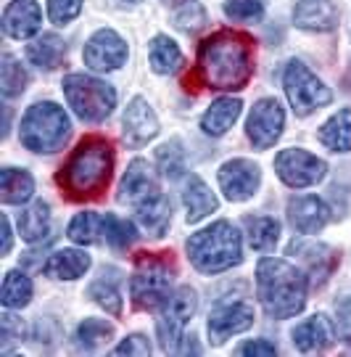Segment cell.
Segmentation results:
<instances>
[{
  "label": "cell",
  "instance_id": "6da1fadb",
  "mask_svg": "<svg viewBox=\"0 0 351 357\" xmlns=\"http://www.w3.org/2000/svg\"><path fill=\"white\" fill-rule=\"evenodd\" d=\"M198 75L214 90H243L254 75V40L233 29L214 32L198 48Z\"/></svg>",
  "mask_w": 351,
  "mask_h": 357
},
{
  "label": "cell",
  "instance_id": "7a4b0ae2",
  "mask_svg": "<svg viewBox=\"0 0 351 357\" xmlns=\"http://www.w3.org/2000/svg\"><path fill=\"white\" fill-rule=\"evenodd\" d=\"M114 169V149L111 143L100 135H90L79 141L66 165L58 172V185H61L69 199L85 202L95 199L100 191H106Z\"/></svg>",
  "mask_w": 351,
  "mask_h": 357
},
{
  "label": "cell",
  "instance_id": "3957f363",
  "mask_svg": "<svg viewBox=\"0 0 351 357\" xmlns=\"http://www.w3.org/2000/svg\"><path fill=\"white\" fill-rule=\"evenodd\" d=\"M309 278L288 259L264 257L256 265V296L270 318H293L306 305Z\"/></svg>",
  "mask_w": 351,
  "mask_h": 357
},
{
  "label": "cell",
  "instance_id": "277c9868",
  "mask_svg": "<svg viewBox=\"0 0 351 357\" xmlns=\"http://www.w3.org/2000/svg\"><path fill=\"white\" fill-rule=\"evenodd\" d=\"M185 249H188L190 265L203 275H214V273L235 268L243 259L240 233L227 220H219L209 228L193 233L185 243Z\"/></svg>",
  "mask_w": 351,
  "mask_h": 357
},
{
  "label": "cell",
  "instance_id": "5b68a950",
  "mask_svg": "<svg viewBox=\"0 0 351 357\" xmlns=\"http://www.w3.org/2000/svg\"><path fill=\"white\" fill-rule=\"evenodd\" d=\"M72 132V122L58 103L42 101L26 109L22 116L19 138L29 151L35 153H53L63 149V143Z\"/></svg>",
  "mask_w": 351,
  "mask_h": 357
},
{
  "label": "cell",
  "instance_id": "8992f818",
  "mask_svg": "<svg viewBox=\"0 0 351 357\" xmlns=\"http://www.w3.org/2000/svg\"><path fill=\"white\" fill-rule=\"evenodd\" d=\"M63 96L82 122H103L116 106V90L88 75L63 77Z\"/></svg>",
  "mask_w": 351,
  "mask_h": 357
},
{
  "label": "cell",
  "instance_id": "52a82bcc",
  "mask_svg": "<svg viewBox=\"0 0 351 357\" xmlns=\"http://www.w3.org/2000/svg\"><path fill=\"white\" fill-rule=\"evenodd\" d=\"M172 283V257H138V268L130 278L132 305L138 310H159L169 296Z\"/></svg>",
  "mask_w": 351,
  "mask_h": 357
},
{
  "label": "cell",
  "instance_id": "ba28073f",
  "mask_svg": "<svg viewBox=\"0 0 351 357\" xmlns=\"http://www.w3.org/2000/svg\"><path fill=\"white\" fill-rule=\"evenodd\" d=\"M283 88H286V96H288L293 112L299 116L312 114V112H317V109H322V106L333 101L330 88L322 85V79L301 61H290L286 66Z\"/></svg>",
  "mask_w": 351,
  "mask_h": 357
},
{
  "label": "cell",
  "instance_id": "9c48e42d",
  "mask_svg": "<svg viewBox=\"0 0 351 357\" xmlns=\"http://www.w3.org/2000/svg\"><path fill=\"white\" fill-rule=\"evenodd\" d=\"M198 307V296L193 289L182 286L166 296L159 310V320H156V331H159V342H162L164 352H177V344L185 339V326L190 323V318L196 315Z\"/></svg>",
  "mask_w": 351,
  "mask_h": 357
},
{
  "label": "cell",
  "instance_id": "30bf717a",
  "mask_svg": "<svg viewBox=\"0 0 351 357\" xmlns=\"http://www.w3.org/2000/svg\"><path fill=\"white\" fill-rule=\"evenodd\" d=\"M275 172L290 188H306L325 178L327 165L304 149H286L275 156Z\"/></svg>",
  "mask_w": 351,
  "mask_h": 357
},
{
  "label": "cell",
  "instance_id": "8fae6325",
  "mask_svg": "<svg viewBox=\"0 0 351 357\" xmlns=\"http://www.w3.org/2000/svg\"><path fill=\"white\" fill-rule=\"evenodd\" d=\"M283 128H286V112H283L280 101L277 98H262V101H256V106L251 109L249 128H246L254 149H259V151L272 149L280 141Z\"/></svg>",
  "mask_w": 351,
  "mask_h": 357
},
{
  "label": "cell",
  "instance_id": "7c38bea8",
  "mask_svg": "<svg viewBox=\"0 0 351 357\" xmlns=\"http://www.w3.org/2000/svg\"><path fill=\"white\" fill-rule=\"evenodd\" d=\"M82 59L93 72H114L127 61V43L114 29H98L88 40Z\"/></svg>",
  "mask_w": 351,
  "mask_h": 357
},
{
  "label": "cell",
  "instance_id": "4fadbf2b",
  "mask_svg": "<svg viewBox=\"0 0 351 357\" xmlns=\"http://www.w3.org/2000/svg\"><path fill=\"white\" fill-rule=\"evenodd\" d=\"M262 169L249 159H233L219 167V188L230 202H246L259 191Z\"/></svg>",
  "mask_w": 351,
  "mask_h": 357
},
{
  "label": "cell",
  "instance_id": "5bb4252c",
  "mask_svg": "<svg viewBox=\"0 0 351 357\" xmlns=\"http://www.w3.org/2000/svg\"><path fill=\"white\" fill-rule=\"evenodd\" d=\"M254 326V307L246 302H227L209 312V339L214 344H225L233 333L249 331Z\"/></svg>",
  "mask_w": 351,
  "mask_h": 357
},
{
  "label": "cell",
  "instance_id": "9a60e30c",
  "mask_svg": "<svg viewBox=\"0 0 351 357\" xmlns=\"http://www.w3.org/2000/svg\"><path fill=\"white\" fill-rule=\"evenodd\" d=\"M122 135L130 149H143L159 135V119L146 98H132L122 116Z\"/></svg>",
  "mask_w": 351,
  "mask_h": 357
},
{
  "label": "cell",
  "instance_id": "2e32d148",
  "mask_svg": "<svg viewBox=\"0 0 351 357\" xmlns=\"http://www.w3.org/2000/svg\"><path fill=\"white\" fill-rule=\"evenodd\" d=\"M42 26V11L38 0H11L3 11V29L13 40H26L38 35Z\"/></svg>",
  "mask_w": 351,
  "mask_h": 357
},
{
  "label": "cell",
  "instance_id": "e0dca14e",
  "mask_svg": "<svg viewBox=\"0 0 351 357\" xmlns=\"http://www.w3.org/2000/svg\"><path fill=\"white\" fill-rule=\"evenodd\" d=\"M288 220L299 233L312 236V233H317V230H322L327 225L330 209L317 196H296V199L288 202Z\"/></svg>",
  "mask_w": 351,
  "mask_h": 357
},
{
  "label": "cell",
  "instance_id": "ac0fdd59",
  "mask_svg": "<svg viewBox=\"0 0 351 357\" xmlns=\"http://www.w3.org/2000/svg\"><path fill=\"white\" fill-rule=\"evenodd\" d=\"M159 193V183H156V175L148 167V162L143 159H135L132 165L127 167L125 178H122V185H119V202L122 204H135L146 202L148 196Z\"/></svg>",
  "mask_w": 351,
  "mask_h": 357
},
{
  "label": "cell",
  "instance_id": "d6986e66",
  "mask_svg": "<svg viewBox=\"0 0 351 357\" xmlns=\"http://www.w3.org/2000/svg\"><path fill=\"white\" fill-rule=\"evenodd\" d=\"M336 342V326L327 315H312L293 328V347L299 352H320Z\"/></svg>",
  "mask_w": 351,
  "mask_h": 357
},
{
  "label": "cell",
  "instance_id": "ffe728a7",
  "mask_svg": "<svg viewBox=\"0 0 351 357\" xmlns=\"http://www.w3.org/2000/svg\"><path fill=\"white\" fill-rule=\"evenodd\" d=\"M293 22L309 32H330L338 26V8L333 0H299L293 8Z\"/></svg>",
  "mask_w": 351,
  "mask_h": 357
},
{
  "label": "cell",
  "instance_id": "44dd1931",
  "mask_svg": "<svg viewBox=\"0 0 351 357\" xmlns=\"http://www.w3.org/2000/svg\"><path fill=\"white\" fill-rule=\"evenodd\" d=\"M90 268V255L79 252V249H63L56 252L45 259L42 273L48 278H58V281H75L79 275H85Z\"/></svg>",
  "mask_w": 351,
  "mask_h": 357
},
{
  "label": "cell",
  "instance_id": "7402d4cb",
  "mask_svg": "<svg viewBox=\"0 0 351 357\" xmlns=\"http://www.w3.org/2000/svg\"><path fill=\"white\" fill-rule=\"evenodd\" d=\"M138 222L140 228L150 233V236H156V238L164 236L166 228H169V222H172V204H169V199L164 193H153L146 202H140Z\"/></svg>",
  "mask_w": 351,
  "mask_h": 357
},
{
  "label": "cell",
  "instance_id": "603a6c76",
  "mask_svg": "<svg viewBox=\"0 0 351 357\" xmlns=\"http://www.w3.org/2000/svg\"><path fill=\"white\" fill-rule=\"evenodd\" d=\"M240 106L243 103L238 98H217V101L203 112L201 116V130L212 138H219L225 135L227 130L235 125V119L240 116Z\"/></svg>",
  "mask_w": 351,
  "mask_h": 357
},
{
  "label": "cell",
  "instance_id": "cb8c5ba5",
  "mask_svg": "<svg viewBox=\"0 0 351 357\" xmlns=\"http://www.w3.org/2000/svg\"><path fill=\"white\" fill-rule=\"evenodd\" d=\"M182 202H185V209H188V220L190 225H196L201 222L206 215H212L214 209H217V196L209 191V185L198 178V175H190L185 180V191H182Z\"/></svg>",
  "mask_w": 351,
  "mask_h": 357
},
{
  "label": "cell",
  "instance_id": "d4e9b609",
  "mask_svg": "<svg viewBox=\"0 0 351 357\" xmlns=\"http://www.w3.org/2000/svg\"><path fill=\"white\" fill-rule=\"evenodd\" d=\"M35 193V180L26 169L3 167L0 169V199L3 204H24Z\"/></svg>",
  "mask_w": 351,
  "mask_h": 357
},
{
  "label": "cell",
  "instance_id": "484cf974",
  "mask_svg": "<svg viewBox=\"0 0 351 357\" xmlns=\"http://www.w3.org/2000/svg\"><path fill=\"white\" fill-rule=\"evenodd\" d=\"M66 236L75 243H106V215H95V212H79V215L69 222Z\"/></svg>",
  "mask_w": 351,
  "mask_h": 357
},
{
  "label": "cell",
  "instance_id": "4316f807",
  "mask_svg": "<svg viewBox=\"0 0 351 357\" xmlns=\"http://www.w3.org/2000/svg\"><path fill=\"white\" fill-rule=\"evenodd\" d=\"M320 141L330 151H351V109H341L320 128Z\"/></svg>",
  "mask_w": 351,
  "mask_h": 357
},
{
  "label": "cell",
  "instance_id": "83f0119b",
  "mask_svg": "<svg viewBox=\"0 0 351 357\" xmlns=\"http://www.w3.org/2000/svg\"><path fill=\"white\" fill-rule=\"evenodd\" d=\"M66 56V45L58 35H42L35 43L26 45V59L40 69H56Z\"/></svg>",
  "mask_w": 351,
  "mask_h": 357
},
{
  "label": "cell",
  "instance_id": "f1b7e54d",
  "mask_svg": "<svg viewBox=\"0 0 351 357\" xmlns=\"http://www.w3.org/2000/svg\"><path fill=\"white\" fill-rule=\"evenodd\" d=\"M48 228H50V206L45 202H35V204H29L19 215V233H22L24 241L35 243L40 238H45Z\"/></svg>",
  "mask_w": 351,
  "mask_h": 357
},
{
  "label": "cell",
  "instance_id": "f546056e",
  "mask_svg": "<svg viewBox=\"0 0 351 357\" xmlns=\"http://www.w3.org/2000/svg\"><path fill=\"white\" fill-rule=\"evenodd\" d=\"M148 59L153 72H159V75H172V72H177L182 66V53L177 48V43L164 38V35L153 38V43H150L148 48Z\"/></svg>",
  "mask_w": 351,
  "mask_h": 357
},
{
  "label": "cell",
  "instance_id": "4dcf8cb0",
  "mask_svg": "<svg viewBox=\"0 0 351 357\" xmlns=\"http://www.w3.org/2000/svg\"><path fill=\"white\" fill-rule=\"evenodd\" d=\"M288 252H299L306 262H309V273H312L314 278L320 275V281H325L327 275H330V265H336V255L322 246V243H306V241H293L288 246Z\"/></svg>",
  "mask_w": 351,
  "mask_h": 357
},
{
  "label": "cell",
  "instance_id": "1f68e13d",
  "mask_svg": "<svg viewBox=\"0 0 351 357\" xmlns=\"http://www.w3.org/2000/svg\"><path fill=\"white\" fill-rule=\"evenodd\" d=\"M249 243L256 252H272L280 238V225L275 217H246Z\"/></svg>",
  "mask_w": 351,
  "mask_h": 357
},
{
  "label": "cell",
  "instance_id": "d6a6232c",
  "mask_svg": "<svg viewBox=\"0 0 351 357\" xmlns=\"http://www.w3.org/2000/svg\"><path fill=\"white\" fill-rule=\"evenodd\" d=\"M32 299V281L26 278L24 273L11 270L6 273V281H3V291H0V302L6 310H22L29 305Z\"/></svg>",
  "mask_w": 351,
  "mask_h": 357
},
{
  "label": "cell",
  "instance_id": "836d02e7",
  "mask_svg": "<svg viewBox=\"0 0 351 357\" xmlns=\"http://www.w3.org/2000/svg\"><path fill=\"white\" fill-rule=\"evenodd\" d=\"M88 294L98 302L109 315H114V318H119L122 315V294H119V278H116V273H103V278H98V281L93 283L88 289Z\"/></svg>",
  "mask_w": 351,
  "mask_h": 357
},
{
  "label": "cell",
  "instance_id": "e575fe53",
  "mask_svg": "<svg viewBox=\"0 0 351 357\" xmlns=\"http://www.w3.org/2000/svg\"><path fill=\"white\" fill-rule=\"evenodd\" d=\"M114 333L111 323H106V320H98V318H85L79 323V328H77L75 339L79 349H85V352H93V349H98L103 342H109V336Z\"/></svg>",
  "mask_w": 351,
  "mask_h": 357
},
{
  "label": "cell",
  "instance_id": "d590c367",
  "mask_svg": "<svg viewBox=\"0 0 351 357\" xmlns=\"http://www.w3.org/2000/svg\"><path fill=\"white\" fill-rule=\"evenodd\" d=\"M26 82H29V77H26L24 66L19 64L13 56H3V69H0V88H3V96H6V98L19 96V93L26 88Z\"/></svg>",
  "mask_w": 351,
  "mask_h": 357
},
{
  "label": "cell",
  "instance_id": "8d00e7d4",
  "mask_svg": "<svg viewBox=\"0 0 351 357\" xmlns=\"http://www.w3.org/2000/svg\"><path fill=\"white\" fill-rule=\"evenodd\" d=\"M156 162L166 178H180L185 169V149L180 146V141L164 143L162 149L156 151Z\"/></svg>",
  "mask_w": 351,
  "mask_h": 357
},
{
  "label": "cell",
  "instance_id": "74e56055",
  "mask_svg": "<svg viewBox=\"0 0 351 357\" xmlns=\"http://www.w3.org/2000/svg\"><path fill=\"white\" fill-rule=\"evenodd\" d=\"M138 238V233L132 228V222L127 220H119L116 215H106V243L111 249H127L130 243Z\"/></svg>",
  "mask_w": 351,
  "mask_h": 357
},
{
  "label": "cell",
  "instance_id": "f35d334b",
  "mask_svg": "<svg viewBox=\"0 0 351 357\" xmlns=\"http://www.w3.org/2000/svg\"><path fill=\"white\" fill-rule=\"evenodd\" d=\"M206 22H209V19H206V8H203L201 3H196V0L185 3V6L175 13V26L182 29V32H188V35H196L198 29H203Z\"/></svg>",
  "mask_w": 351,
  "mask_h": 357
},
{
  "label": "cell",
  "instance_id": "ab89813d",
  "mask_svg": "<svg viewBox=\"0 0 351 357\" xmlns=\"http://www.w3.org/2000/svg\"><path fill=\"white\" fill-rule=\"evenodd\" d=\"M225 13L233 22H259L264 16V0H225Z\"/></svg>",
  "mask_w": 351,
  "mask_h": 357
},
{
  "label": "cell",
  "instance_id": "60d3db41",
  "mask_svg": "<svg viewBox=\"0 0 351 357\" xmlns=\"http://www.w3.org/2000/svg\"><path fill=\"white\" fill-rule=\"evenodd\" d=\"M82 11V0H48V16L53 24H69Z\"/></svg>",
  "mask_w": 351,
  "mask_h": 357
},
{
  "label": "cell",
  "instance_id": "b9f144b4",
  "mask_svg": "<svg viewBox=\"0 0 351 357\" xmlns=\"http://www.w3.org/2000/svg\"><path fill=\"white\" fill-rule=\"evenodd\" d=\"M114 355H150V344L146 336L132 333V336H127L125 342L114 349Z\"/></svg>",
  "mask_w": 351,
  "mask_h": 357
},
{
  "label": "cell",
  "instance_id": "7bdbcfd3",
  "mask_svg": "<svg viewBox=\"0 0 351 357\" xmlns=\"http://www.w3.org/2000/svg\"><path fill=\"white\" fill-rule=\"evenodd\" d=\"M338 333L351 344V296L338 302Z\"/></svg>",
  "mask_w": 351,
  "mask_h": 357
},
{
  "label": "cell",
  "instance_id": "ee69618b",
  "mask_svg": "<svg viewBox=\"0 0 351 357\" xmlns=\"http://www.w3.org/2000/svg\"><path fill=\"white\" fill-rule=\"evenodd\" d=\"M277 347L267 339H254V342H246V344L238 349V355H275Z\"/></svg>",
  "mask_w": 351,
  "mask_h": 357
},
{
  "label": "cell",
  "instance_id": "f6af8a7d",
  "mask_svg": "<svg viewBox=\"0 0 351 357\" xmlns=\"http://www.w3.org/2000/svg\"><path fill=\"white\" fill-rule=\"evenodd\" d=\"M22 336H24V323L11 312H3V339H22Z\"/></svg>",
  "mask_w": 351,
  "mask_h": 357
},
{
  "label": "cell",
  "instance_id": "bcb514c9",
  "mask_svg": "<svg viewBox=\"0 0 351 357\" xmlns=\"http://www.w3.org/2000/svg\"><path fill=\"white\" fill-rule=\"evenodd\" d=\"M8 252H11V222L3 215V255H8Z\"/></svg>",
  "mask_w": 351,
  "mask_h": 357
},
{
  "label": "cell",
  "instance_id": "7dc6e473",
  "mask_svg": "<svg viewBox=\"0 0 351 357\" xmlns=\"http://www.w3.org/2000/svg\"><path fill=\"white\" fill-rule=\"evenodd\" d=\"M127 3H140V0H127Z\"/></svg>",
  "mask_w": 351,
  "mask_h": 357
}]
</instances>
